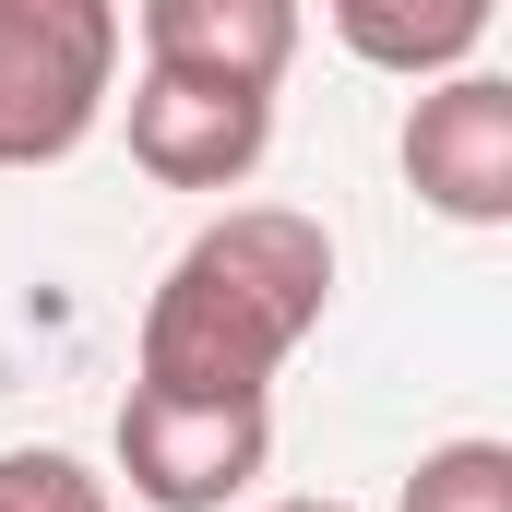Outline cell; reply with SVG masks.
Masks as SVG:
<instances>
[{
    "instance_id": "1",
    "label": "cell",
    "mask_w": 512,
    "mask_h": 512,
    "mask_svg": "<svg viewBox=\"0 0 512 512\" xmlns=\"http://www.w3.org/2000/svg\"><path fill=\"white\" fill-rule=\"evenodd\" d=\"M322 310H334V239H322V215L227 203L191 251L155 274L131 382H155V393H274V370L310 346Z\"/></svg>"
},
{
    "instance_id": "2",
    "label": "cell",
    "mask_w": 512,
    "mask_h": 512,
    "mask_svg": "<svg viewBox=\"0 0 512 512\" xmlns=\"http://www.w3.org/2000/svg\"><path fill=\"white\" fill-rule=\"evenodd\" d=\"M120 36V0H0V167H60L96 143Z\"/></svg>"
},
{
    "instance_id": "3",
    "label": "cell",
    "mask_w": 512,
    "mask_h": 512,
    "mask_svg": "<svg viewBox=\"0 0 512 512\" xmlns=\"http://www.w3.org/2000/svg\"><path fill=\"white\" fill-rule=\"evenodd\" d=\"M274 465V393H120V477L155 512H227Z\"/></svg>"
},
{
    "instance_id": "4",
    "label": "cell",
    "mask_w": 512,
    "mask_h": 512,
    "mask_svg": "<svg viewBox=\"0 0 512 512\" xmlns=\"http://www.w3.org/2000/svg\"><path fill=\"white\" fill-rule=\"evenodd\" d=\"M274 143V96L262 84H215V72H131V167L155 191H239Z\"/></svg>"
},
{
    "instance_id": "5",
    "label": "cell",
    "mask_w": 512,
    "mask_h": 512,
    "mask_svg": "<svg viewBox=\"0 0 512 512\" xmlns=\"http://www.w3.org/2000/svg\"><path fill=\"white\" fill-rule=\"evenodd\" d=\"M405 179L429 215L453 227H512V84L501 72H429V96L405 108Z\"/></svg>"
},
{
    "instance_id": "6",
    "label": "cell",
    "mask_w": 512,
    "mask_h": 512,
    "mask_svg": "<svg viewBox=\"0 0 512 512\" xmlns=\"http://www.w3.org/2000/svg\"><path fill=\"white\" fill-rule=\"evenodd\" d=\"M155 72H215V84H286L298 60V0H131Z\"/></svg>"
},
{
    "instance_id": "7",
    "label": "cell",
    "mask_w": 512,
    "mask_h": 512,
    "mask_svg": "<svg viewBox=\"0 0 512 512\" xmlns=\"http://www.w3.org/2000/svg\"><path fill=\"white\" fill-rule=\"evenodd\" d=\"M322 12H334V36H346L370 72L429 84V72H465V60H477V36H489L501 0H322Z\"/></svg>"
},
{
    "instance_id": "8",
    "label": "cell",
    "mask_w": 512,
    "mask_h": 512,
    "mask_svg": "<svg viewBox=\"0 0 512 512\" xmlns=\"http://www.w3.org/2000/svg\"><path fill=\"white\" fill-rule=\"evenodd\" d=\"M405 512H512V441H441V453H417Z\"/></svg>"
},
{
    "instance_id": "9",
    "label": "cell",
    "mask_w": 512,
    "mask_h": 512,
    "mask_svg": "<svg viewBox=\"0 0 512 512\" xmlns=\"http://www.w3.org/2000/svg\"><path fill=\"white\" fill-rule=\"evenodd\" d=\"M0 512H120L108 501V477H84L72 453H0Z\"/></svg>"
},
{
    "instance_id": "10",
    "label": "cell",
    "mask_w": 512,
    "mask_h": 512,
    "mask_svg": "<svg viewBox=\"0 0 512 512\" xmlns=\"http://www.w3.org/2000/svg\"><path fill=\"white\" fill-rule=\"evenodd\" d=\"M274 512H346V501H274Z\"/></svg>"
}]
</instances>
